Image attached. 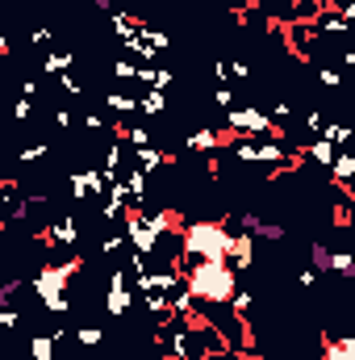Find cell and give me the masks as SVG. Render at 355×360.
I'll return each mask as SVG.
<instances>
[{"label":"cell","mask_w":355,"mask_h":360,"mask_svg":"<svg viewBox=\"0 0 355 360\" xmlns=\"http://www.w3.org/2000/svg\"><path fill=\"white\" fill-rule=\"evenodd\" d=\"M138 68H142V63H134V59H117V63H113V76H117V80H138Z\"/></svg>","instance_id":"30"},{"label":"cell","mask_w":355,"mask_h":360,"mask_svg":"<svg viewBox=\"0 0 355 360\" xmlns=\"http://www.w3.org/2000/svg\"><path fill=\"white\" fill-rule=\"evenodd\" d=\"M4 360H8V356H4Z\"/></svg>","instance_id":"57"},{"label":"cell","mask_w":355,"mask_h":360,"mask_svg":"<svg viewBox=\"0 0 355 360\" xmlns=\"http://www.w3.org/2000/svg\"><path fill=\"white\" fill-rule=\"evenodd\" d=\"M38 243H42V248H76V243H80V222H76V214H59V218L42 231Z\"/></svg>","instance_id":"6"},{"label":"cell","mask_w":355,"mask_h":360,"mask_svg":"<svg viewBox=\"0 0 355 360\" xmlns=\"http://www.w3.org/2000/svg\"><path fill=\"white\" fill-rule=\"evenodd\" d=\"M184 147H188V151H196V155H213L217 147H226V134H222V130H213V126H201V130H192V134L184 139Z\"/></svg>","instance_id":"9"},{"label":"cell","mask_w":355,"mask_h":360,"mask_svg":"<svg viewBox=\"0 0 355 360\" xmlns=\"http://www.w3.org/2000/svg\"><path fill=\"white\" fill-rule=\"evenodd\" d=\"M213 101H217V109H234V92H230V84H217V92H213Z\"/></svg>","instance_id":"41"},{"label":"cell","mask_w":355,"mask_h":360,"mask_svg":"<svg viewBox=\"0 0 355 360\" xmlns=\"http://www.w3.org/2000/svg\"><path fill=\"white\" fill-rule=\"evenodd\" d=\"M330 218H335V226H339V231H347V226L355 222V205H347V201H339V205L330 210Z\"/></svg>","instance_id":"29"},{"label":"cell","mask_w":355,"mask_h":360,"mask_svg":"<svg viewBox=\"0 0 355 360\" xmlns=\"http://www.w3.org/2000/svg\"><path fill=\"white\" fill-rule=\"evenodd\" d=\"M142 306H147V314H151L155 323H168V319L176 314V310H172V293H159V289H155V293H147V297H142Z\"/></svg>","instance_id":"17"},{"label":"cell","mask_w":355,"mask_h":360,"mask_svg":"<svg viewBox=\"0 0 355 360\" xmlns=\"http://www.w3.org/2000/svg\"><path fill=\"white\" fill-rule=\"evenodd\" d=\"M230 264L239 272H247L251 264H255V235H247V231H239L234 239H230V256H226Z\"/></svg>","instance_id":"10"},{"label":"cell","mask_w":355,"mask_h":360,"mask_svg":"<svg viewBox=\"0 0 355 360\" xmlns=\"http://www.w3.org/2000/svg\"><path fill=\"white\" fill-rule=\"evenodd\" d=\"M322 139H330L339 151H347L355 143V126H347V122H326V130H322Z\"/></svg>","instance_id":"21"},{"label":"cell","mask_w":355,"mask_h":360,"mask_svg":"<svg viewBox=\"0 0 355 360\" xmlns=\"http://www.w3.org/2000/svg\"><path fill=\"white\" fill-rule=\"evenodd\" d=\"M330 276H355V252H330Z\"/></svg>","instance_id":"26"},{"label":"cell","mask_w":355,"mask_h":360,"mask_svg":"<svg viewBox=\"0 0 355 360\" xmlns=\"http://www.w3.org/2000/svg\"><path fill=\"white\" fill-rule=\"evenodd\" d=\"M130 160L142 168V172H155V168H176V155L172 151H159V147H134Z\"/></svg>","instance_id":"11"},{"label":"cell","mask_w":355,"mask_h":360,"mask_svg":"<svg viewBox=\"0 0 355 360\" xmlns=\"http://www.w3.org/2000/svg\"><path fill=\"white\" fill-rule=\"evenodd\" d=\"M260 239H272V243H280V239H284V226H280V222H264Z\"/></svg>","instance_id":"46"},{"label":"cell","mask_w":355,"mask_h":360,"mask_svg":"<svg viewBox=\"0 0 355 360\" xmlns=\"http://www.w3.org/2000/svg\"><path fill=\"white\" fill-rule=\"evenodd\" d=\"M322 13H326V0H293L288 21H305V25H314Z\"/></svg>","instance_id":"18"},{"label":"cell","mask_w":355,"mask_h":360,"mask_svg":"<svg viewBox=\"0 0 355 360\" xmlns=\"http://www.w3.org/2000/svg\"><path fill=\"white\" fill-rule=\"evenodd\" d=\"M322 360H355V335L326 340V344H322Z\"/></svg>","instance_id":"20"},{"label":"cell","mask_w":355,"mask_h":360,"mask_svg":"<svg viewBox=\"0 0 355 360\" xmlns=\"http://www.w3.org/2000/svg\"><path fill=\"white\" fill-rule=\"evenodd\" d=\"M21 96H29V101H34V96H38V84H34V80H25V84H21Z\"/></svg>","instance_id":"55"},{"label":"cell","mask_w":355,"mask_h":360,"mask_svg":"<svg viewBox=\"0 0 355 360\" xmlns=\"http://www.w3.org/2000/svg\"><path fill=\"white\" fill-rule=\"evenodd\" d=\"M84 130L100 134V130H105V117H100V113H84Z\"/></svg>","instance_id":"49"},{"label":"cell","mask_w":355,"mask_h":360,"mask_svg":"<svg viewBox=\"0 0 355 360\" xmlns=\"http://www.w3.org/2000/svg\"><path fill=\"white\" fill-rule=\"evenodd\" d=\"M330 180L339 184V188H351L355 184V151H339V160H335V168H330Z\"/></svg>","instance_id":"15"},{"label":"cell","mask_w":355,"mask_h":360,"mask_svg":"<svg viewBox=\"0 0 355 360\" xmlns=\"http://www.w3.org/2000/svg\"><path fill=\"white\" fill-rule=\"evenodd\" d=\"M155 76H159V68H155V63H142V68H138V84L155 89Z\"/></svg>","instance_id":"44"},{"label":"cell","mask_w":355,"mask_h":360,"mask_svg":"<svg viewBox=\"0 0 355 360\" xmlns=\"http://www.w3.org/2000/svg\"><path fill=\"white\" fill-rule=\"evenodd\" d=\"M297 281H301V289H314V285H318V269H301Z\"/></svg>","instance_id":"51"},{"label":"cell","mask_w":355,"mask_h":360,"mask_svg":"<svg viewBox=\"0 0 355 360\" xmlns=\"http://www.w3.org/2000/svg\"><path fill=\"white\" fill-rule=\"evenodd\" d=\"M309 260H314V269H318V272L330 269V252H326L322 243H309Z\"/></svg>","instance_id":"36"},{"label":"cell","mask_w":355,"mask_h":360,"mask_svg":"<svg viewBox=\"0 0 355 360\" xmlns=\"http://www.w3.org/2000/svg\"><path fill=\"white\" fill-rule=\"evenodd\" d=\"M226 126H230L234 139H284L280 126L272 122V113L255 109V105H234L226 113Z\"/></svg>","instance_id":"4"},{"label":"cell","mask_w":355,"mask_h":360,"mask_svg":"<svg viewBox=\"0 0 355 360\" xmlns=\"http://www.w3.org/2000/svg\"><path fill=\"white\" fill-rule=\"evenodd\" d=\"M121 235H126V239H130V248H134V252H142V256H155V252H159V239H163V235H155V231H151L147 210H126V218H121Z\"/></svg>","instance_id":"5"},{"label":"cell","mask_w":355,"mask_h":360,"mask_svg":"<svg viewBox=\"0 0 355 360\" xmlns=\"http://www.w3.org/2000/svg\"><path fill=\"white\" fill-rule=\"evenodd\" d=\"M105 105H109L113 113H121V117H130V113H142L138 96H126V92H109V96H105Z\"/></svg>","instance_id":"23"},{"label":"cell","mask_w":355,"mask_h":360,"mask_svg":"<svg viewBox=\"0 0 355 360\" xmlns=\"http://www.w3.org/2000/svg\"><path fill=\"white\" fill-rule=\"evenodd\" d=\"M0 327H4V331H17V327H21V314H17L13 306H0Z\"/></svg>","instance_id":"40"},{"label":"cell","mask_w":355,"mask_h":360,"mask_svg":"<svg viewBox=\"0 0 355 360\" xmlns=\"http://www.w3.org/2000/svg\"><path fill=\"white\" fill-rule=\"evenodd\" d=\"M188 323H192V319H184V314H172L168 323H159V331H155V344L163 348V360H180V344H184V331H188Z\"/></svg>","instance_id":"7"},{"label":"cell","mask_w":355,"mask_h":360,"mask_svg":"<svg viewBox=\"0 0 355 360\" xmlns=\"http://www.w3.org/2000/svg\"><path fill=\"white\" fill-rule=\"evenodd\" d=\"M134 297H142V293H138V289H130V285H113V289H105V310L121 319V314H130Z\"/></svg>","instance_id":"13"},{"label":"cell","mask_w":355,"mask_h":360,"mask_svg":"<svg viewBox=\"0 0 355 360\" xmlns=\"http://www.w3.org/2000/svg\"><path fill=\"white\" fill-rule=\"evenodd\" d=\"M230 239L234 231L217 218H201V222H188L184 226V256H180V269L196 264V260H226L230 256Z\"/></svg>","instance_id":"2"},{"label":"cell","mask_w":355,"mask_h":360,"mask_svg":"<svg viewBox=\"0 0 355 360\" xmlns=\"http://www.w3.org/2000/svg\"><path fill=\"white\" fill-rule=\"evenodd\" d=\"M59 89L67 92V96H84V80H76V76L67 72V76H59Z\"/></svg>","instance_id":"39"},{"label":"cell","mask_w":355,"mask_h":360,"mask_svg":"<svg viewBox=\"0 0 355 360\" xmlns=\"http://www.w3.org/2000/svg\"><path fill=\"white\" fill-rule=\"evenodd\" d=\"M76 340H80L84 348H96V344L105 340V331H100V327H80V331H76Z\"/></svg>","instance_id":"37"},{"label":"cell","mask_w":355,"mask_h":360,"mask_svg":"<svg viewBox=\"0 0 355 360\" xmlns=\"http://www.w3.org/2000/svg\"><path fill=\"white\" fill-rule=\"evenodd\" d=\"M343 72H347V76H355V51H347V55H343Z\"/></svg>","instance_id":"54"},{"label":"cell","mask_w":355,"mask_h":360,"mask_svg":"<svg viewBox=\"0 0 355 360\" xmlns=\"http://www.w3.org/2000/svg\"><path fill=\"white\" fill-rule=\"evenodd\" d=\"M117 139H126L130 147H151V130H147V126H130V122H121V126H117Z\"/></svg>","instance_id":"24"},{"label":"cell","mask_w":355,"mask_h":360,"mask_svg":"<svg viewBox=\"0 0 355 360\" xmlns=\"http://www.w3.org/2000/svg\"><path fill=\"white\" fill-rule=\"evenodd\" d=\"M67 193H72L76 201H88V197L109 193V184H105V176H100V168H80V172L67 176Z\"/></svg>","instance_id":"8"},{"label":"cell","mask_w":355,"mask_h":360,"mask_svg":"<svg viewBox=\"0 0 355 360\" xmlns=\"http://www.w3.org/2000/svg\"><path fill=\"white\" fill-rule=\"evenodd\" d=\"M55 126H59V130H72V113H67V109H59V113H55Z\"/></svg>","instance_id":"53"},{"label":"cell","mask_w":355,"mask_h":360,"mask_svg":"<svg viewBox=\"0 0 355 360\" xmlns=\"http://www.w3.org/2000/svg\"><path fill=\"white\" fill-rule=\"evenodd\" d=\"M126 243H130V239H126V235H105V239H100V243H96V248H100V256H117V252H121V248H126Z\"/></svg>","instance_id":"31"},{"label":"cell","mask_w":355,"mask_h":360,"mask_svg":"<svg viewBox=\"0 0 355 360\" xmlns=\"http://www.w3.org/2000/svg\"><path fill=\"white\" fill-rule=\"evenodd\" d=\"M272 122H276V126H280V134H284V126L293 122V109H288V101H276V105H272Z\"/></svg>","instance_id":"34"},{"label":"cell","mask_w":355,"mask_h":360,"mask_svg":"<svg viewBox=\"0 0 355 360\" xmlns=\"http://www.w3.org/2000/svg\"><path fill=\"white\" fill-rule=\"evenodd\" d=\"M80 269H84V260H80V256H67V260H59V264H42V269L34 272V293H38V302L46 306V314H55V319L72 314L67 285H72V276Z\"/></svg>","instance_id":"3"},{"label":"cell","mask_w":355,"mask_h":360,"mask_svg":"<svg viewBox=\"0 0 355 360\" xmlns=\"http://www.w3.org/2000/svg\"><path fill=\"white\" fill-rule=\"evenodd\" d=\"M92 4H96V8H105V13H113V8H117V0H92Z\"/></svg>","instance_id":"56"},{"label":"cell","mask_w":355,"mask_h":360,"mask_svg":"<svg viewBox=\"0 0 355 360\" xmlns=\"http://www.w3.org/2000/svg\"><path fill=\"white\" fill-rule=\"evenodd\" d=\"M234 25L247 30V25H251V8H234Z\"/></svg>","instance_id":"52"},{"label":"cell","mask_w":355,"mask_h":360,"mask_svg":"<svg viewBox=\"0 0 355 360\" xmlns=\"http://www.w3.org/2000/svg\"><path fill=\"white\" fill-rule=\"evenodd\" d=\"M29 42H34V46H51V42H55V34H51L46 25H34V30H29Z\"/></svg>","instance_id":"42"},{"label":"cell","mask_w":355,"mask_h":360,"mask_svg":"<svg viewBox=\"0 0 355 360\" xmlns=\"http://www.w3.org/2000/svg\"><path fill=\"white\" fill-rule=\"evenodd\" d=\"M230 306H234V310H239L243 319H251V310H255V297H251V293H247V289L239 285V293H234V302H230Z\"/></svg>","instance_id":"32"},{"label":"cell","mask_w":355,"mask_h":360,"mask_svg":"<svg viewBox=\"0 0 355 360\" xmlns=\"http://www.w3.org/2000/svg\"><path fill=\"white\" fill-rule=\"evenodd\" d=\"M29 113H34V101H29V96H21V101L13 105V117H17V122H29Z\"/></svg>","instance_id":"45"},{"label":"cell","mask_w":355,"mask_h":360,"mask_svg":"<svg viewBox=\"0 0 355 360\" xmlns=\"http://www.w3.org/2000/svg\"><path fill=\"white\" fill-rule=\"evenodd\" d=\"M138 105H142V113L163 117V113H168V92H163V89H147L142 96H138Z\"/></svg>","instance_id":"22"},{"label":"cell","mask_w":355,"mask_h":360,"mask_svg":"<svg viewBox=\"0 0 355 360\" xmlns=\"http://www.w3.org/2000/svg\"><path fill=\"white\" fill-rule=\"evenodd\" d=\"M213 76H217L222 84H230V59H217V63H213Z\"/></svg>","instance_id":"50"},{"label":"cell","mask_w":355,"mask_h":360,"mask_svg":"<svg viewBox=\"0 0 355 360\" xmlns=\"http://www.w3.org/2000/svg\"><path fill=\"white\" fill-rule=\"evenodd\" d=\"M305 130H309L314 139H322V130H326V117H322V109H309V113H305Z\"/></svg>","instance_id":"35"},{"label":"cell","mask_w":355,"mask_h":360,"mask_svg":"<svg viewBox=\"0 0 355 360\" xmlns=\"http://www.w3.org/2000/svg\"><path fill=\"white\" fill-rule=\"evenodd\" d=\"M147 222H151L155 235H172V231H176V218H172L168 210H163V214H147Z\"/></svg>","instance_id":"28"},{"label":"cell","mask_w":355,"mask_h":360,"mask_svg":"<svg viewBox=\"0 0 355 360\" xmlns=\"http://www.w3.org/2000/svg\"><path fill=\"white\" fill-rule=\"evenodd\" d=\"M301 160H309V164H318V168H335V160H339V147L330 143V139H314L309 147H301Z\"/></svg>","instance_id":"12"},{"label":"cell","mask_w":355,"mask_h":360,"mask_svg":"<svg viewBox=\"0 0 355 360\" xmlns=\"http://www.w3.org/2000/svg\"><path fill=\"white\" fill-rule=\"evenodd\" d=\"M55 335H34L29 340V360H55Z\"/></svg>","instance_id":"25"},{"label":"cell","mask_w":355,"mask_h":360,"mask_svg":"<svg viewBox=\"0 0 355 360\" xmlns=\"http://www.w3.org/2000/svg\"><path fill=\"white\" fill-rule=\"evenodd\" d=\"M234 264L230 260H196L188 264L184 276H188V289L196 293V302L205 306H230L234 293H239V276H234Z\"/></svg>","instance_id":"1"},{"label":"cell","mask_w":355,"mask_h":360,"mask_svg":"<svg viewBox=\"0 0 355 360\" xmlns=\"http://www.w3.org/2000/svg\"><path fill=\"white\" fill-rule=\"evenodd\" d=\"M230 80H251V63L247 59H230Z\"/></svg>","instance_id":"43"},{"label":"cell","mask_w":355,"mask_h":360,"mask_svg":"<svg viewBox=\"0 0 355 360\" xmlns=\"http://www.w3.org/2000/svg\"><path fill=\"white\" fill-rule=\"evenodd\" d=\"M109 25H113V34H117L121 42H130L134 34H142V21H138V17H130V13H121V8H113V13H109Z\"/></svg>","instance_id":"16"},{"label":"cell","mask_w":355,"mask_h":360,"mask_svg":"<svg viewBox=\"0 0 355 360\" xmlns=\"http://www.w3.org/2000/svg\"><path fill=\"white\" fill-rule=\"evenodd\" d=\"M21 285H25L21 276H13V281H4V285H0V306H8V302H13V297L21 293Z\"/></svg>","instance_id":"38"},{"label":"cell","mask_w":355,"mask_h":360,"mask_svg":"<svg viewBox=\"0 0 355 360\" xmlns=\"http://www.w3.org/2000/svg\"><path fill=\"white\" fill-rule=\"evenodd\" d=\"M172 80H176V72H172V68H159V76H155V89H172Z\"/></svg>","instance_id":"48"},{"label":"cell","mask_w":355,"mask_h":360,"mask_svg":"<svg viewBox=\"0 0 355 360\" xmlns=\"http://www.w3.org/2000/svg\"><path fill=\"white\" fill-rule=\"evenodd\" d=\"M72 68H76V51H51V55H46V63H42V72H46V76H55V80H59V76H67Z\"/></svg>","instance_id":"19"},{"label":"cell","mask_w":355,"mask_h":360,"mask_svg":"<svg viewBox=\"0 0 355 360\" xmlns=\"http://www.w3.org/2000/svg\"><path fill=\"white\" fill-rule=\"evenodd\" d=\"M51 155V147L46 143H29V147H21L17 151V164H38V160H46Z\"/></svg>","instance_id":"27"},{"label":"cell","mask_w":355,"mask_h":360,"mask_svg":"<svg viewBox=\"0 0 355 360\" xmlns=\"http://www.w3.org/2000/svg\"><path fill=\"white\" fill-rule=\"evenodd\" d=\"M0 201H4V205L17 201V180H0Z\"/></svg>","instance_id":"47"},{"label":"cell","mask_w":355,"mask_h":360,"mask_svg":"<svg viewBox=\"0 0 355 360\" xmlns=\"http://www.w3.org/2000/svg\"><path fill=\"white\" fill-rule=\"evenodd\" d=\"M351 30H355V25L343 17V13H335L330 4H326V13L314 21V34H318V38H326V34H351Z\"/></svg>","instance_id":"14"},{"label":"cell","mask_w":355,"mask_h":360,"mask_svg":"<svg viewBox=\"0 0 355 360\" xmlns=\"http://www.w3.org/2000/svg\"><path fill=\"white\" fill-rule=\"evenodd\" d=\"M318 84L322 89H339L343 84V72L339 68H318Z\"/></svg>","instance_id":"33"}]
</instances>
